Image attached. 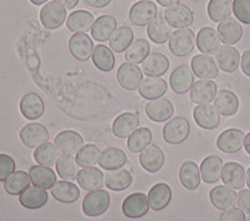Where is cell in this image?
I'll list each match as a JSON object with an SVG mask.
<instances>
[{
	"label": "cell",
	"instance_id": "obj_22",
	"mask_svg": "<svg viewBox=\"0 0 250 221\" xmlns=\"http://www.w3.org/2000/svg\"><path fill=\"white\" fill-rule=\"evenodd\" d=\"M78 184L86 191L100 190L103 185L105 184V176L103 175V171H100L97 167H83L78 173L77 176Z\"/></svg>",
	"mask_w": 250,
	"mask_h": 221
},
{
	"label": "cell",
	"instance_id": "obj_4",
	"mask_svg": "<svg viewBox=\"0 0 250 221\" xmlns=\"http://www.w3.org/2000/svg\"><path fill=\"white\" fill-rule=\"evenodd\" d=\"M40 21L49 30L59 29L66 23V9L59 1H49L40 10Z\"/></svg>",
	"mask_w": 250,
	"mask_h": 221
},
{
	"label": "cell",
	"instance_id": "obj_9",
	"mask_svg": "<svg viewBox=\"0 0 250 221\" xmlns=\"http://www.w3.org/2000/svg\"><path fill=\"white\" fill-rule=\"evenodd\" d=\"M165 20L171 28L185 29L193 25L194 13L184 4H176L164 12Z\"/></svg>",
	"mask_w": 250,
	"mask_h": 221
},
{
	"label": "cell",
	"instance_id": "obj_11",
	"mask_svg": "<svg viewBox=\"0 0 250 221\" xmlns=\"http://www.w3.org/2000/svg\"><path fill=\"white\" fill-rule=\"evenodd\" d=\"M93 41L85 33H75L69 39V51L79 61H86L90 59L93 53Z\"/></svg>",
	"mask_w": 250,
	"mask_h": 221
},
{
	"label": "cell",
	"instance_id": "obj_59",
	"mask_svg": "<svg viewBox=\"0 0 250 221\" xmlns=\"http://www.w3.org/2000/svg\"><path fill=\"white\" fill-rule=\"evenodd\" d=\"M30 1L34 4V5H43L44 3H46L49 0H30Z\"/></svg>",
	"mask_w": 250,
	"mask_h": 221
},
{
	"label": "cell",
	"instance_id": "obj_54",
	"mask_svg": "<svg viewBox=\"0 0 250 221\" xmlns=\"http://www.w3.org/2000/svg\"><path fill=\"white\" fill-rule=\"evenodd\" d=\"M240 64H242L243 73H244L247 77L250 78V50L244 51L242 60H240Z\"/></svg>",
	"mask_w": 250,
	"mask_h": 221
},
{
	"label": "cell",
	"instance_id": "obj_44",
	"mask_svg": "<svg viewBox=\"0 0 250 221\" xmlns=\"http://www.w3.org/2000/svg\"><path fill=\"white\" fill-rule=\"evenodd\" d=\"M30 176L25 171H15L4 181V190L9 195H20L30 185Z\"/></svg>",
	"mask_w": 250,
	"mask_h": 221
},
{
	"label": "cell",
	"instance_id": "obj_41",
	"mask_svg": "<svg viewBox=\"0 0 250 221\" xmlns=\"http://www.w3.org/2000/svg\"><path fill=\"white\" fill-rule=\"evenodd\" d=\"M134 41V31L130 26H120L114 31V34L109 39V46L115 53H123L131 45Z\"/></svg>",
	"mask_w": 250,
	"mask_h": 221
},
{
	"label": "cell",
	"instance_id": "obj_31",
	"mask_svg": "<svg viewBox=\"0 0 250 221\" xmlns=\"http://www.w3.org/2000/svg\"><path fill=\"white\" fill-rule=\"evenodd\" d=\"M173 35V28L168 24L163 15H158L148 24V37L155 44H164L169 41Z\"/></svg>",
	"mask_w": 250,
	"mask_h": 221
},
{
	"label": "cell",
	"instance_id": "obj_5",
	"mask_svg": "<svg viewBox=\"0 0 250 221\" xmlns=\"http://www.w3.org/2000/svg\"><path fill=\"white\" fill-rule=\"evenodd\" d=\"M117 80L123 89L128 91H134L139 89L143 81V70L131 62H124L119 66L117 73Z\"/></svg>",
	"mask_w": 250,
	"mask_h": 221
},
{
	"label": "cell",
	"instance_id": "obj_52",
	"mask_svg": "<svg viewBox=\"0 0 250 221\" xmlns=\"http://www.w3.org/2000/svg\"><path fill=\"white\" fill-rule=\"evenodd\" d=\"M219 221H245V213L240 209L231 207V209L224 210L220 214Z\"/></svg>",
	"mask_w": 250,
	"mask_h": 221
},
{
	"label": "cell",
	"instance_id": "obj_3",
	"mask_svg": "<svg viewBox=\"0 0 250 221\" xmlns=\"http://www.w3.org/2000/svg\"><path fill=\"white\" fill-rule=\"evenodd\" d=\"M190 134V125L185 118H173L163 129V139L171 145L183 144Z\"/></svg>",
	"mask_w": 250,
	"mask_h": 221
},
{
	"label": "cell",
	"instance_id": "obj_24",
	"mask_svg": "<svg viewBox=\"0 0 250 221\" xmlns=\"http://www.w3.org/2000/svg\"><path fill=\"white\" fill-rule=\"evenodd\" d=\"M167 91H168V84L163 78H145L139 86L140 97L149 100V101L160 99V98L164 97Z\"/></svg>",
	"mask_w": 250,
	"mask_h": 221
},
{
	"label": "cell",
	"instance_id": "obj_36",
	"mask_svg": "<svg viewBox=\"0 0 250 221\" xmlns=\"http://www.w3.org/2000/svg\"><path fill=\"white\" fill-rule=\"evenodd\" d=\"M29 176H30V181L35 186L44 190H51V187L57 182V175L54 171L50 167L42 166V165L31 166L29 170Z\"/></svg>",
	"mask_w": 250,
	"mask_h": 221
},
{
	"label": "cell",
	"instance_id": "obj_47",
	"mask_svg": "<svg viewBox=\"0 0 250 221\" xmlns=\"http://www.w3.org/2000/svg\"><path fill=\"white\" fill-rule=\"evenodd\" d=\"M34 159L42 166L50 167L57 164L58 159H59V150L55 146V144L45 142V144L37 147V150L34 151Z\"/></svg>",
	"mask_w": 250,
	"mask_h": 221
},
{
	"label": "cell",
	"instance_id": "obj_19",
	"mask_svg": "<svg viewBox=\"0 0 250 221\" xmlns=\"http://www.w3.org/2000/svg\"><path fill=\"white\" fill-rule=\"evenodd\" d=\"M145 113L150 120L155 122L168 121L174 114V106L167 98H160L158 100H151L145 105Z\"/></svg>",
	"mask_w": 250,
	"mask_h": 221
},
{
	"label": "cell",
	"instance_id": "obj_32",
	"mask_svg": "<svg viewBox=\"0 0 250 221\" xmlns=\"http://www.w3.org/2000/svg\"><path fill=\"white\" fill-rule=\"evenodd\" d=\"M171 196H173V193H171V189L168 184L159 182V184L154 185L148 195L149 206L154 211H162L163 209H165L170 204Z\"/></svg>",
	"mask_w": 250,
	"mask_h": 221
},
{
	"label": "cell",
	"instance_id": "obj_37",
	"mask_svg": "<svg viewBox=\"0 0 250 221\" xmlns=\"http://www.w3.org/2000/svg\"><path fill=\"white\" fill-rule=\"evenodd\" d=\"M19 201L21 206L29 210H37L43 207L48 202V193L38 186H29L25 191L20 194Z\"/></svg>",
	"mask_w": 250,
	"mask_h": 221
},
{
	"label": "cell",
	"instance_id": "obj_49",
	"mask_svg": "<svg viewBox=\"0 0 250 221\" xmlns=\"http://www.w3.org/2000/svg\"><path fill=\"white\" fill-rule=\"evenodd\" d=\"M100 149L94 144L84 145L77 153V162L82 167H93L99 164Z\"/></svg>",
	"mask_w": 250,
	"mask_h": 221
},
{
	"label": "cell",
	"instance_id": "obj_45",
	"mask_svg": "<svg viewBox=\"0 0 250 221\" xmlns=\"http://www.w3.org/2000/svg\"><path fill=\"white\" fill-rule=\"evenodd\" d=\"M57 173L62 180H66V181H73L75 180L78 176V162L73 155H68V154H62V156H59L57 164Z\"/></svg>",
	"mask_w": 250,
	"mask_h": 221
},
{
	"label": "cell",
	"instance_id": "obj_60",
	"mask_svg": "<svg viewBox=\"0 0 250 221\" xmlns=\"http://www.w3.org/2000/svg\"><path fill=\"white\" fill-rule=\"evenodd\" d=\"M247 185L249 186V189H250V167L248 169V171H247Z\"/></svg>",
	"mask_w": 250,
	"mask_h": 221
},
{
	"label": "cell",
	"instance_id": "obj_26",
	"mask_svg": "<svg viewBox=\"0 0 250 221\" xmlns=\"http://www.w3.org/2000/svg\"><path fill=\"white\" fill-rule=\"evenodd\" d=\"M216 62L223 71L228 74H233L238 70L240 64V54L235 48L231 45H223L216 51Z\"/></svg>",
	"mask_w": 250,
	"mask_h": 221
},
{
	"label": "cell",
	"instance_id": "obj_34",
	"mask_svg": "<svg viewBox=\"0 0 250 221\" xmlns=\"http://www.w3.org/2000/svg\"><path fill=\"white\" fill-rule=\"evenodd\" d=\"M223 160L216 155L207 156L200 165V176L205 184H214L222 178Z\"/></svg>",
	"mask_w": 250,
	"mask_h": 221
},
{
	"label": "cell",
	"instance_id": "obj_7",
	"mask_svg": "<svg viewBox=\"0 0 250 221\" xmlns=\"http://www.w3.org/2000/svg\"><path fill=\"white\" fill-rule=\"evenodd\" d=\"M158 17V8L153 1L142 0L134 4L129 12L130 23L137 26H145Z\"/></svg>",
	"mask_w": 250,
	"mask_h": 221
},
{
	"label": "cell",
	"instance_id": "obj_57",
	"mask_svg": "<svg viewBox=\"0 0 250 221\" xmlns=\"http://www.w3.org/2000/svg\"><path fill=\"white\" fill-rule=\"evenodd\" d=\"M158 3L160 4L162 6H165V8H170V6L176 5V4H179L180 0H156Z\"/></svg>",
	"mask_w": 250,
	"mask_h": 221
},
{
	"label": "cell",
	"instance_id": "obj_33",
	"mask_svg": "<svg viewBox=\"0 0 250 221\" xmlns=\"http://www.w3.org/2000/svg\"><path fill=\"white\" fill-rule=\"evenodd\" d=\"M117 30V19L111 15H102L91 26V37L97 41H106Z\"/></svg>",
	"mask_w": 250,
	"mask_h": 221
},
{
	"label": "cell",
	"instance_id": "obj_40",
	"mask_svg": "<svg viewBox=\"0 0 250 221\" xmlns=\"http://www.w3.org/2000/svg\"><path fill=\"white\" fill-rule=\"evenodd\" d=\"M94 15L86 10H77L68 17L66 26L70 31L74 33H85L91 29L94 24Z\"/></svg>",
	"mask_w": 250,
	"mask_h": 221
},
{
	"label": "cell",
	"instance_id": "obj_62",
	"mask_svg": "<svg viewBox=\"0 0 250 221\" xmlns=\"http://www.w3.org/2000/svg\"><path fill=\"white\" fill-rule=\"evenodd\" d=\"M140 1H142V0H140Z\"/></svg>",
	"mask_w": 250,
	"mask_h": 221
},
{
	"label": "cell",
	"instance_id": "obj_61",
	"mask_svg": "<svg viewBox=\"0 0 250 221\" xmlns=\"http://www.w3.org/2000/svg\"><path fill=\"white\" fill-rule=\"evenodd\" d=\"M245 221H250V216H249V218H247V219H245Z\"/></svg>",
	"mask_w": 250,
	"mask_h": 221
},
{
	"label": "cell",
	"instance_id": "obj_50",
	"mask_svg": "<svg viewBox=\"0 0 250 221\" xmlns=\"http://www.w3.org/2000/svg\"><path fill=\"white\" fill-rule=\"evenodd\" d=\"M233 13L238 21L250 25V0H233Z\"/></svg>",
	"mask_w": 250,
	"mask_h": 221
},
{
	"label": "cell",
	"instance_id": "obj_18",
	"mask_svg": "<svg viewBox=\"0 0 250 221\" xmlns=\"http://www.w3.org/2000/svg\"><path fill=\"white\" fill-rule=\"evenodd\" d=\"M45 105L37 93L25 94L20 100V113L28 120H38L44 115Z\"/></svg>",
	"mask_w": 250,
	"mask_h": 221
},
{
	"label": "cell",
	"instance_id": "obj_48",
	"mask_svg": "<svg viewBox=\"0 0 250 221\" xmlns=\"http://www.w3.org/2000/svg\"><path fill=\"white\" fill-rule=\"evenodd\" d=\"M153 140V134L149 128H140L134 131L128 139V149L131 153H142Z\"/></svg>",
	"mask_w": 250,
	"mask_h": 221
},
{
	"label": "cell",
	"instance_id": "obj_28",
	"mask_svg": "<svg viewBox=\"0 0 250 221\" xmlns=\"http://www.w3.org/2000/svg\"><path fill=\"white\" fill-rule=\"evenodd\" d=\"M128 161L126 154L119 147H106L100 154L99 165L106 171H114L123 169Z\"/></svg>",
	"mask_w": 250,
	"mask_h": 221
},
{
	"label": "cell",
	"instance_id": "obj_56",
	"mask_svg": "<svg viewBox=\"0 0 250 221\" xmlns=\"http://www.w3.org/2000/svg\"><path fill=\"white\" fill-rule=\"evenodd\" d=\"M58 1L62 3L65 9H74L79 3V0H58Z\"/></svg>",
	"mask_w": 250,
	"mask_h": 221
},
{
	"label": "cell",
	"instance_id": "obj_51",
	"mask_svg": "<svg viewBox=\"0 0 250 221\" xmlns=\"http://www.w3.org/2000/svg\"><path fill=\"white\" fill-rule=\"evenodd\" d=\"M15 173V161L12 156L0 154V181H5L12 174Z\"/></svg>",
	"mask_w": 250,
	"mask_h": 221
},
{
	"label": "cell",
	"instance_id": "obj_6",
	"mask_svg": "<svg viewBox=\"0 0 250 221\" xmlns=\"http://www.w3.org/2000/svg\"><path fill=\"white\" fill-rule=\"evenodd\" d=\"M19 136L25 146L35 149V147H39L40 145L48 142L49 131L46 130L44 125L39 124V122H30L20 130Z\"/></svg>",
	"mask_w": 250,
	"mask_h": 221
},
{
	"label": "cell",
	"instance_id": "obj_17",
	"mask_svg": "<svg viewBox=\"0 0 250 221\" xmlns=\"http://www.w3.org/2000/svg\"><path fill=\"white\" fill-rule=\"evenodd\" d=\"M222 179L227 186L231 187L234 190H242L247 182V174L243 165L238 162L229 161L223 166Z\"/></svg>",
	"mask_w": 250,
	"mask_h": 221
},
{
	"label": "cell",
	"instance_id": "obj_55",
	"mask_svg": "<svg viewBox=\"0 0 250 221\" xmlns=\"http://www.w3.org/2000/svg\"><path fill=\"white\" fill-rule=\"evenodd\" d=\"M89 6L95 9H102L108 6L111 3V0H84Z\"/></svg>",
	"mask_w": 250,
	"mask_h": 221
},
{
	"label": "cell",
	"instance_id": "obj_14",
	"mask_svg": "<svg viewBox=\"0 0 250 221\" xmlns=\"http://www.w3.org/2000/svg\"><path fill=\"white\" fill-rule=\"evenodd\" d=\"M55 146L62 154L74 155L84 146V139L79 133L74 130H64L55 136Z\"/></svg>",
	"mask_w": 250,
	"mask_h": 221
},
{
	"label": "cell",
	"instance_id": "obj_38",
	"mask_svg": "<svg viewBox=\"0 0 250 221\" xmlns=\"http://www.w3.org/2000/svg\"><path fill=\"white\" fill-rule=\"evenodd\" d=\"M179 179L187 190H195L200 185V169L195 162L188 160L180 166Z\"/></svg>",
	"mask_w": 250,
	"mask_h": 221
},
{
	"label": "cell",
	"instance_id": "obj_25",
	"mask_svg": "<svg viewBox=\"0 0 250 221\" xmlns=\"http://www.w3.org/2000/svg\"><path fill=\"white\" fill-rule=\"evenodd\" d=\"M139 126V117L134 113L120 114L113 122V134L119 139L129 138Z\"/></svg>",
	"mask_w": 250,
	"mask_h": 221
},
{
	"label": "cell",
	"instance_id": "obj_53",
	"mask_svg": "<svg viewBox=\"0 0 250 221\" xmlns=\"http://www.w3.org/2000/svg\"><path fill=\"white\" fill-rule=\"evenodd\" d=\"M236 202H238L239 209L250 215V190H243L242 189V191L238 194Z\"/></svg>",
	"mask_w": 250,
	"mask_h": 221
},
{
	"label": "cell",
	"instance_id": "obj_15",
	"mask_svg": "<svg viewBox=\"0 0 250 221\" xmlns=\"http://www.w3.org/2000/svg\"><path fill=\"white\" fill-rule=\"evenodd\" d=\"M193 115L196 125L205 130H214L220 124V114L210 104L198 105L193 110Z\"/></svg>",
	"mask_w": 250,
	"mask_h": 221
},
{
	"label": "cell",
	"instance_id": "obj_27",
	"mask_svg": "<svg viewBox=\"0 0 250 221\" xmlns=\"http://www.w3.org/2000/svg\"><path fill=\"white\" fill-rule=\"evenodd\" d=\"M209 198H210V202L215 209L224 211V210L234 207L238 196L231 187L220 185V186H215L214 189H211Z\"/></svg>",
	"mask_w": 250,
	"mask_h": 221
},
{
	"label": "cell",
	"instance_id": "obj_58",
	"mask_svg": "<svg viewBox=\"0 0 250 221\" xmlns=\"http://www.w3.org/2000/svg\"><path fill=\"white\" fill-rule=\"evenodd\" d=\"M244 147H245V150H247V153L250 155V133H248L247 135H245Z\"/></svg>",
	"mask_w": 250,
	"mask_h": 221
},
{
	"label": "cell",
	"instance_id": "obj_8",
	"mask_svg": "<svg viewBox=\"0 0 250 221\" xmlns=\"http://www.w3.org/2000/svg\"><path fill=\"white\" fill-rule=\"evenodd\" d=\"M149 201L146 195L143 193H134L125 198L122 205L123 215L129 219H140L149 211Z\"/></svg>",
	"mask_w": 250,
	"mask_h": 221
},
{
	"label": "cell",
	"instance_id": "obj_12",
	"mask_svg": "<svg viewBox=\"0 0 250 221\" xmlns=\"http://www.w3.org/2000/svg\"><path fill=\"white\" fill-rule=\"evenodd\" d=\"M191 70L195 77L200 79H215L219 75V68L216 61L209 55L198 54L191 59Z\"/></svg>",
	"mask_w": 250,
	"mask_h": 221
},
{
	"label": "cell",
	"instance_id": "obj_16",
	"mask_svg": "<svg viewBox=\"0 0 250 221\" xmlns=\"http://www.w3.org/2000/svg\"><path fill=\"white\" fill-rule=\"evenodd\" d=\"M139 161L143 169H145L148 173H158L164 166V151L156 145H149L148 147H145L144 150L140 153Z\"/></svg>",
	"mask_w": 250,
	"mask_h": 221
},
{
	"label": "cell",
	"instance_id": "obj_30",
	"mask_svg": "<svg viewBox=\"0 0 250 221\" xmlns=\"http://www.w3.org/2000/svg\"><path fill=\"white\" fill-rule=\"evenodd\" d=\"M170 62L162 53H150L143 61V73L148 77L160 78L169 70Z\"/></svg>",
	"mask_w": 250,
	"mask_h": 221
},
{
	"label": "cell",
	"instance_id": "obj_21",
	"mask_svg": "<svg viewBox=\"0 0 250 221\" xmlns=\"http://www.w3.org/2000/svg\"><path fill=\"white\" fill-rule=\"evenodd\" d=\"M216 31L220 38V41H223L225 45H234L239 43L243 37L242 24L233 18H229L222 23H219Z\"/></svg>",
	"mask_w": 250,
	"mask_h": 221
},
{
	"label": "cell",
	"instance_id": "obj_13",
	"mask_svg": "<svg viewBox=\"0 0 250 221\" xmlns=\"http://www.w3.org/2000/svg\"><path fill=\"white\" fill-rule=\"evenodd\" d=\"M170 86L173 91L178 95L190 91L191 86L194 85V74L191 68L188 65H180L173 70L170 74Z\"/></svg>",
	"mask_w": 250,
	"mask_h": 221
},
{
	"label": "cell",
	"instance_id": "obj_29",
	"mask_svg": "<svg viewBox=\"0 0 250 221\" xmlns=\"http://www.w3.org/2000/svg\"><path fill=\"white\" fill-rule=\"evenodd\" d=\"M214 106L223 117H233L239 109V99L233 91L223 89L216 93Z\"/></svg>",
	"mask_w": 250,
	"mask_h": 221
},
{
	"label": "cell",
	"instance_id": "obj_20",
	"mask_svg": "<svg viewBox=\"0 0 250 221\" xmlns=\"http://www.w3.org/2000/svg\"><path fill=\"white\" fill-rule=\"evenodd\" d=\"M218 93V86L210 80H202L194 82L190 89V100L195 104L205 105L213 101Z\"/></svg>",
	"mask_w": 250,
	"mask_h": 221
},
{
	"label": "cell",
	"instance_id": "obj_1",
	"mask_svg": "<svg viewBox=\"0 0 250 221\" xmlns=\"http://www.w3.org/2000/svg\"><path fill=\"white\" fill-rule=\"evenodd\" d=\"M110 205V195L108 191H89L83 200V213L89 218H98L105 214Z\"/></svg>",
	"mask_w": 250,
	"mask_h": 221
},
{
	"label": "cell",
	"instance_id": "obj_35",
	"mask_svg": "<svg viewBox=\"0 0 250 221\" xmlns=\"http://www.w3.org/2000/svg\"><path fill=\"white\" fill-rule=\"evenodd\" d=\"M51 195L60 204H73L80 198V190L77 185L70 181H57L51 187Z\"/></svg>",
	"mask_w": 250,
	"mask_h": 221
},
{
	"label": "cell",
	"instance_id": "obj_43",
	"mask_svg": "<svg viewBox=\"0 0 250 221\" xmlns=\"http://www.w3.org/2000/svg\"><path fill=\"white\" fill-rule=\"evenodd\" d=\"M105 185L113 191H124L129 189L133 182V176L125 169L109 171L105 175Z\"/></svg>",
	"mask_w": 250,
	"mask_h": 221
},
{
	"label": "cell",
	"instance_id": "obj_46",
	"mask_svg": "<svg viewBox=\"0 0 250 221\" xmlns=\"http://www.w3.org/2000/svg\"><path fill=\"white\" fill-rule=\"evenodd\" d=\"M150 54V44L145 39L134 40L125 51V60L131 64H140Z\"/></svg>",
	"mask_w": 250,
	"mask_h": 221
},
{
	"label": "cell",
	"instance_id": "obj_23",
	"mask_svg": "<svg viewBox=\"0 0 250 221\" xmlns=\"http://www.w3.org/2000/svg\"><path fill=\"white\" fill-rule=\"evenodd\" d=\"M196 46L205 55L216 54L220 48V38L218 31L209 26H204L196 35Z\"/></svg>",
	"mask_w": 250,
	"mask_h": 221
},
{
	"label": "cell",
	"instance_id": "obj_39",
	"mask_svg": "<svg viewBox=\"0 0 250 221\" xmlns=\"http://www.w3.org/2000/svg\"><path fill=\"white\" fill-rule=\"evenodd\" d=\"M91 59H93L94 65L104 73H109L115 66V57L113 54V50L103 44L94 46Z\"/></svg>",
	"mask_w": 250,
	"mask_h": 221
},
{
	"label": "cell",
	"instance_id": "obj_10",
	"mask_svg": "<svg viewBox=\"0 0 250 221\" xmlns=\"http://www.w3.org/2000/svg\"><path fill=\"white\" fill-rule=\"evenodd\" d=\"M245 134L240 129H228L219 135L216 146L225 154H235L242 150Z\"/></svg>",
	"mask_w": 250,
	"mask_h": 221
},
{
	"label": "cell",
	"instance_id": "obj_42",
	"mask_svg": "<svg viewBox=\"0 0 250 221\" xmlns=\"http://www.w3.org/2000/svg\"><path fill=\"white\" fill-rule=\"evenodd\" d=\"M233 13V0H210L208 4V15L214 23L229 19Z\"/></svg>",
	"mask_w": 250,
	"mask_h": 221
},
{
	"label": "cell",
	"instance_id": "obj_2",
	"mask_svg": "<svg viewBox=\"0 0 250 221\" xmlns=\"http://www.w3.org/2000/svg\"><path fill=\"white\" fill-rule=\"evenodd\" d=\"M195 34L189 28L174 31L171 38L169 39V49H170L171 54L178 58L187 57L190 54L195 48Z\"/></svg>",
	"mask_w": 250,
	"mask_h": 221
}]
</instances>
